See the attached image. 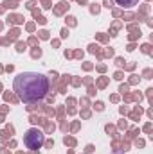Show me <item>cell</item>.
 Segmentation results:
<instances>
[{"mask_svg":"<svg viewBox=\"0 0 153 154\" xmlns=\"http://www.w3.org/2000/svg\"><path fill=\"white\" fill-rule=\"evenodd\" d=\"M13 90L16 91L20 100L27 104L38 102L49 93V79L38 72H22L15 77Z\"/></svg>","mask_w":153,"mask_h":154,"instance_id":"1","label":"cell"},{"mask_svg":"<svg viewBox=\"0 0 153 154\" xmlns=\"http://www.w3.org/2000/svg\"><path fill=\"white\" fill-rule=\"evenodd\" d=\"M24 142H25L27 149L36 151V149H40V147L43 145L45 136H43V133H41V131H38V129H29V131L25 133V136H24Z\"/></svg>","mask_w":153,"mask_h":154,"instance_id":"2","label":"cell"},{"mask_svg":"<svg viewBox=\"0 0 153 154\" xmlns=\"http://www.w3.org/2000/svg\"><path fill=\"white\" fill-rule=\"evenodd\" d=\"M117 5H122V7H132V5H137L139 0H115Z\"/></svg>","mask_w":153,"mask_h":154,"instance_id":"3","label":"cell"}]
</instances>
